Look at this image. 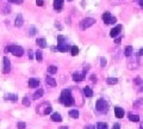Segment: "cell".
Returning a JSON list of instances; mask_svg holds the SVG:
<instances>
[{
	"instance_id": "obj_10",
	"label": "cell",
	"mask_w": 143,
	"mask_h": 129,
	"mask_svg": "<svg viewBox=\"0 0 143 129\" xmlns=\"http://www.w3.org/2000/svg\"><path fill=\"white\" fill-rule=\"evenodd\" d=\"M63 0H54V8L56 11H60V10H62L63 7Z\"/></svg>"
},
{
	"instance_id": "obj_33",
	"label": "cell",
	"mask_w": 143,
	"mask_h": 129,
	"mask_svg": "<svg viewBox=\"0 0 143 129\" xmlns=\"http://www.w3.org/2000/svg\"><path fill=\"white\" fill-rule=\"evenodd\" d=\"M35 33H36V29H35V28H31V29H30L29 35H30V36H34Z\"/></svg>"
},
{
	"instance_id": "obj_38",
	"label": "cell",
	"mask_w": 143,
	"mask_h": 129,
	"mask_svg": "<svg viewBox=\"0 0 143 129\" xmlns=\"http://www.w3.org/2000/svg\"><path fill=\"white\" fill-rule=\"evenodd\" d=\"M91 80H92L93 83H96V81H97V77H96V75L93 74V75H92V77H91Z\"/></svg>"
},
{
	"instance_id": "obj_37",
	"label": "cell",
	"mask_w": 143,
	"mask_h": 129,
	"mask_svg": "<svg viewBox=\"0 0 143 129\" xmlns=\"http://www.w3.org/2000/svg\"><path fill=\"white\" fill-rule=\"evenodd\" d=\"M121 128V124L119 123H114L113 125H112V129H119Z\"/></svg>"
},
{
	"instance_id": "obj_43",
	"label": "cell",
	"mask_w": 143,
	"mask_h": 129,
	"mask_svg": "<svg viewBox=\"0 0 143 129\" xmlns=\"http://www.w3.org/2000/svg\"><path fill=\"white\" fill-rule=\"evenodd\" d=\"M138 3H139V6L143 8V0H138Z\"/></svg>"
},
{
	"instance_id": "obj_27",
	"label": "cell",
	"mask_w": 143,
	"mask_h": 129,
	"mask_svg": "<svg viewBox=\"0 0 143 129\" xmlns=\"http://www.w3.org/2000/svg\"><path fill=\"white\" fill-rule=\"evenodd\" d=\"M117 83H118V79H116V78H109L107 79V84L109 85H116Z\"/></svg>"
},
{
	"instance_id": "obj_29",
	"label": "cell",
	"mask_w": 143,
	"mask_h": 129,
	"mask_svg": "<svg viewBox=\"0 0 143 129\" xmlns=\"http://www.w3.org/2000/svg\"><path fill=\"white\" fill-rule=\"evenodd\" d=\"M36 60H37L38 62H41V61L43 60V55H42V53H41L39 50H38L37 53H36Z\"/></svg>"
},
{
	"instance_id": "obj_45",
	"label": "cell",
	"mask_w": 143,
	"mask_h": 129,
	"mask_svg": "<svg viewBox=\"0 0 143 129\" xmlns=\"http://www.w3.org/2000/svg\"><path fill=\"white\" fill-rule=\"evenodd\" d=\"M141 129H143V125H142V128H141Z\"/></svg>"
},
{
	"instance_id": "obj_12",
	"label": "cell",
	"mask_w": 143,
	"mask_h": 129,
	"mask_svg": "<svg viewBox=\"0 0 143 129\" xmlns=\"http://www.w3.org/2000/svg\"><path fill=\"white\" fill-rule=\"evenodd\" d=\"M114 114H116V117L122 118L124 116V110L122 108H119V106H114Z\"/></svg>"
},
{
	"instance_id": "obj_32",
	"label": "cell",
	"mask_w": 143,
	"mask_h": 129,
	"mask_svg": "<svg viewBox=\"0 0 143 129\" xmlns=\"http://www.w3.org/2000/svg\"><path fill=\"white\" fill-rule=\"evenodd\" d=\"M100 65H101V67H104L106 65V59L105 58H101L100 59Z\"/></svg>"
},
{
	"instance_id": "obj_14",
	"label": "cell",
	"mask_w": 143,
	"mask_h": 129,
	"mask_svg": "<svg viewBox=\"0 0 143 129\" xmlns=\"http://www.w3.org/2000/svg\"><path fill=\"white\" fill-rule=\"evenodd\" d=\"M23 23H24V21H23V16H21V14H18V16L16 17L14 25H16L17 28H19V26H21V25H23Z\"/></svg>"
},
{
	"instance_id": "obj_15",
	"label": "cell",
	"mask_w": 143,
	"mask_h": 129,
	"mask_svg": "<svg viewBox=\"0 0 143 129\" xmlns=\"http://www.w3.org/2000/svg\"><path fill=\"white\" fill-rule=\"evenodd\" d=\"M45 81H46V84H48V85H50V86H53V87H55V86H56V80H55L53 77H46Z\"/></svg>"
},
{
	"instance_id": "obj_35",
	"label": "cell",
	"mask_w": 143,
	"mask_h": 129,
	"mask_svg": "<svg viewBox=\"0 0 143 129\" xmlns=\"http://www.w3.org/2000/svg\"><path fill=\"white\" fill-rule=\"evenodd\" d=\"M43 4H44L43 0H36V5H37V6H43Z\"/></svg>"
},
{
	"instance_id": "obj_11",
	"label": "cell",
	"mask_w": 143,
	"mask_h": 129,
	"mask_svg": "<svg viewBox=\"0 0 143 129\" xmlns=\"http://www.w3.org/2000/svg\"><path fill=\"white\" fill-rule=\"evenodd\" d=\"M70 48H72V47L68 46V43H62V44H57V50L62 51V53H64V51L69 50Z\"/></svg>"
},
{
	"instance_id": "obj_42",
	"label": "cell",
	"mask_w": 143,
	"mask_h": 129,
	"mask_svg": "<svg viewBox=\"0 0 143 129\" xmlns=\"http://www.w3.org/2000/svg\"><path fill=\"white\" fill-rule=\"evenodd\" d=\"M121 41H122V40H121V38H116V40H114V42H116V43H121Z\"/></svg>"
},
{
	"instance_id": "obj_16",
	"label": "cell",
	"mask_w": 143,
	"mask_h": 129,
	"mask_svg": "<svg viewBox=\"0 0 143 129\" xmlns=\"http://www.w3.org/2000/svg\"><path fill=\"white\" fill-rule=\"evenodd\" d=\"M84 95H85L86 97H93V91H92V88L88 87V86L84 87Z\"/></svg>"
},
{
	"instance_id": "obj_3",
	"label": "cell",
	"mask_w": 143,
	"mask_h": 129,
	"mask_svg": "<svg viewBox=\"0 0 143 129\" xmlns=\"http://www.w3.org/2000/svg\"><path fill=\"white\" fill-rule=\"evenodd\" d=\"M96 109L99 113H107L109 110V104L105 102V99H98L97 104H96Z\"/></svg>"
},
{
	"instance_id": "obj_17",
	"label": "cell",
	"mask_w": 143,
	"mask_h": 129,
	"mask_svg": "<svg viewBox=\"0 0 143 129\" xmlns=\"http://www.w3.org/2000/svg\"><path fill=\"white\" fill-rule=\"evenodd\" d=\"M51 121H54V122H61L62 121V117H61V115L57 113H55L51 115Z\"/></svg>"
},
{
	"instance_id": "obj_5",
	"label": "cell",
	"mask_w": 143,
	"mask_h": 129,
	"mask_svg": "<svg viewBox=\"0 0 143 129\" xmlns=\"http://www.w3.org/2000/svg\"><path fill=\"white\" fill-rule=\"evenodd\" d=\"M103 21H104L105 24H114L116 23V18L111 16L110 12H105L103 14Z\"/></svg>"
},
{
	"instance_id": "obj_36",
	"label": "cell",
	"mask_w": 143,
	"mask_h": 129,
	"mask_svg": "<svg viewBox=\"0 0 143 129\" xmlns=\"http://www.w3.org/2000/svg\"><path fill=\"white\" fill-rule=\"evenodd\" d=\"M135 84H137V85L142 84V80H141V78H139V77H137V78L135 79Z\"/></svg>"
},
{
	"instance_id": "obj_23",
	"label": "cell",
	"mask_w": 143,
	"mask_h": 129,
	"mask_svg": "<svg viewBox=\"0 0 143 129\" xmlns=\"http://www.w3.org/2000/svg\"><path fill=\"white\" fill-rule=\"evenodd\" d=\"M70 54L73 55V56H76V55L79 54V48H78L76 46H73L70 48Z\"/></svg>"
},
{
	"instance_id": "obj_6",
	"label": "cell",
	"mask_w": 143,
	"mask_h": 129,
	"mask_svg": "<svg viewBox=\"0 0 143 129\" xmlns=\"http://www.w3.org/2000/svg\"><path fill=\"white\" fill-rule=\"evenodd\" d=\"M86 73H87V69H84V71L81 72H75L74 74H73V80L74 81H82L85 78V75H86Z\"/></svg>"
},
{
	"instance_id": "obj_40",
	"label": "cell",
	"mask_w": 143,
	"mask_h": 129,
	"mask_svg": "<svg viewBox=\"0 0 143 129\" xmlns=\"http://www.w3.org/2000/svg\"><path fill=\"white\" fill-rule=\"evenodd\" d=\"M28 55H29V59L34 58V55H32V51H31V50H29V54H28Z\"/></svg>"
},
{
	"instance_id": "obj_31",
	"label": "cell",
	"mask_w": 143,
	"mask_h": 129,
	"mask_svg": "<svg viewBox=\"0 0 143 129\" xmlns=\"http://www.w3.org/2000/svg\"><path fill=\"white\" fill-rule=\"evenodd\" d=\"M25 127H26V124L24 122H18V124H17L18 129H25Z\"/></svg>"
},
{
	"instance_id": "obj_34",
	"label": "cell",
	"mask_w": 143,
	"mask_h": 129,
	"mask_svg": "<svg viewBox=\"0 0 143 129\" xmlns=\"http://www.w3.org/2000/svg\"><path fill=\"white\" fill-rule=\"evenodd\" d=\"M10 3H13V4H21L23 0H9Z\"/></svg>"
},
{
	"instance_id": "obj_2",
	"label": "cell",
	"mask_w": 143,
	"mask_h": 129,
	"mask_svg": "<svg viewBox=\"0 0 143 129\" xmlns=\"http://www.w3.org/2000/svg\"><path fill=\"white\" fill-rule=\"evenodd\" d=\"M37 113L41 115H48L51 113V105L50 103H42V104L37 106Z\"/></svg>"
},
{
	"instance_id": "obj_24",
	"label": "cell",
	"mask_w": 143,
	"mask_h": 129,
	"mask_svg": "<svg viewBox=\"0 0 143 129\" xmlns=\"http://www.w3.org/2000/svg\"><path fill=\"white\" fill-rule=\"evenodd\" d=\"M69 116H70L72 118H78V117H79V111H78V110H70V111H69Z\"/></svg>"
},
{
	"instance_id": "obj_25",
	"label": "cell",
	"mask_w": 143,
	"mask_h": 129,
	"mask_svg": "<svg viewBox=\"0 0 143 129\" xmlns=\"http://www.w3.org/2000/svg\"><path fill=\"white\" fill-rule=\"evenodd\" d=\"M48 72H49L50 74H55V73H57V67L56 66H49L48 67Z\"/></svg>"
},
{
	"instance_id": "obj_9",
	"label": "cell",
	"mask_w": 143,
	"mask_h": 129,
	"mask_svg": "<svg viewBox=\"0 0 143 129\" xmlns=\"http://www.w3.org/2000/svg\"><path fill=\"white\" fill-rule=\"evenodd\" d=\"M121 30H122V25H116L113 29L111 30V32H110V36L111 37H116V36H118L119 35V32H121Z\"/></svg>"
},
{
	"instance_id": "obj_1",
	"label": "cell",
	"mask_w": 143,
	"mask_h": 129,
	"mask_svg": "<svg viewBox=\"0 0 143 129\" xmlns=\"http://www.w3.org/2000/svg\"><path fill=\"white\" fill-rule=\"evenodd\" d=\"M60 102H61L63 105H66V106H72V105L75 104V99L73 98V96H72V93L69 90L62 91L61 97H60Z\"/></svg>"
},
{
	"instance_id": "obj_18",
	"label": "cell",
	"mask_w": 143,
	"mask_h": 129,
	"mask_svg": "<svg viewBox=\"0 0 143 129\" xmlns=\"http://www.w3.org/2000/svg\"><path fill=\"white\" fill-rule=\"evenodd\" d=\"M36 43H37V46L41 47V48H45L46 47V42L44 38H38L37 41H36Z\"/></svg>"
},
{
	"instance_id": "obj_22",
	"label": "cell",
	"mask_w": 143,
	"mask_h": 129,
	"mask_svg": "<svg viewBox=\"0 0 143 129\" xmlns=\"http://www.w3.org/2000/svg\"><path fill=\"white\" fill-rule=\"evenodd\" d=\"M17 98L18 97L16 96V95H6L5 96V99H7V100H12V102H17Z\"/></svg>"
},
{
	"instance_id": "obj_28",
	"label": "cell",
	"mask_w": 143,
	"mask_h": 129,
	"mask_svg": "<svg viewBox=\"0 0 143 129\" xmlns=\"http://www.w3.org/2000/svg\"><path fill=\"white\" fill-rule=\"evenodd\" d=\"M57 41H59V44H62V43H67V40L64 36H57Z\"/></svg>"
},
{
	"instance_id": "obj_7",
	"label": "cell",
	"mask_w": 143,
	"mask_h": 129,
	"mask_svg": "<svg viewBox=\"0 0 143 129\" xmlns=\"http://www.w3.org/2000/svg\"><path fill=\"white\" fill-rule=\"evenodd\" d=\"M11 53L14 56H21V55L24 54V50L19 46H11Z\"/></svg>"
},
{
	"instance_id": "obj_46",
	"label": "cell",
	"mask_w": 143,
	"mask_h": 129,
	"mask_svg": "<svg viewBox=\"0 0 143 129\" xmlns=\"http://www.w3.org/2000/svg\"><path fill=\"white\" fill-rule=\"evenodd\" d=\"M142 49H143V48H142Z\"/></svg>"
},
{
	"instance_id": "obj_4",
	"label": "cell",
	"mask_w": 143,
	"mask_h": 129,
	"mask_svg": "<svg viewBox=\"0 0 143 129\" xmlns=\"http://www.w3.org/2000/svg\"><path fill=\"white\" fill-rule=\"evenodd\" d=\"M94 23H96V19H94V18H91V17H88V18H85V19H82V21L80 22V28L82 30L88 29L89 26H92Z\"/></svg>"
},
{
	"instance_id": "obj_21",
	"label": "cell",
	"mask_w": 143,
	"mask_h": 129,
	"mask_svg": "<svg viewBox=\"0 0 143 129\" xmlns=\"http://www.w3.org/2000/svg\"><path fill=\"white\" fill-rule=\"evenodd\" d=\"M43 96V90L42 88H39L38 91H36L34 93V99H38V98H41Z\"/></svg>"
},
{
	"instance_id": "obj_13",
	"label": "cell",
	"mask_w": 143,
	"mask_h": 129,
	"mask_svg": "<svg viewBox=\"0 0 143 129\" xmlns=\"http://www.w3.org/2000/svg\"><path fill=\"white\" fill-rule=\"evenodd\" d=\"M39 85V80L36 79V78H32V79H29V86L30 87H38Z\"/></svg>"
},
{
	"instance_id": "obj_26",
	"label": "cell",
	"mask_w": 143,
	"mask_h": 129,
	"mask_svg": "<svg viewBox=\"0 0 143 129\" xmlns=\"http://www.w3.org/2000/svg\"><path fill=\"white\" fill-rule=\"evenodd\" d=\"M97 129H107V124L104 122H98L97 123Z\"/></svg>"
},
{
	"instance_id": "obj_8",
	"label": "cell",
	"mask_w": 143,
	"mask_h": 129,
	"mask_svg": "<svg viewBox=\"0 0 143 129\" xmlns=\"http://www.w3.org/2000/svg\"><path fill=\"white\" fill-rule=\"evenodd\" d=\"M10 68H11L10 59L5 56V58H4V69H3V73H5V74H7V73L10 72Z\"/></svg>"
},
{
	"instance_id": "obj_44",
	"label": "cell",
	"mask_w": 143,
	"mask_h": 129,
	"mask_svg": "<svg viewBox=\"0 0 143 129\" xmlns=\"http://www.w3.org/2000/svg\"><path fill=\"white\" fill-rule=\"evenodd\" d=\"M60 129H68V128H67V127H61Z\"/></svg>"
},
{
	"instance_id": "obj_19",
	"label": "cell",
	"mask_w": 143,
	"mask_h": 129,
	"mask_svg": "<svg viewBox=\"0 0 143 129\" xmlns=\"http://www.w3.org/2000/svg\"><path fill=\"white\" fill-rule=\"evenodd\" d=\"M128 117H129V120H130L131 122H138L139 121V116H138V115L129 114V115H128Z\"/></svg>"
},
{
	"instance_id": "obj_41",
	"label": "cell",
	"mask_w": 143,
	"mask_h": 129,
	"mask_svg": "<svg viewBox=\"0 0 143 129\" xmlns=\"http://www.w3.org/2000/svg\"><path fill=\"white\" fill-rule=\"evenodd\" d=\"M85 129H94L93 125H87V127H85Z\"/></svg>"
},
{
	"instance_id": "obj_30",
	"label": "cell",
	"mask_w": 143,
	"mask_h": 129,
	"mask_svg": "<svg viewBox=\"0 0 143 129\" xmlns=\"http://www.w3.org/2000/svg\"><path fill=\"white\" fill-rule=\"evenodd\" d=\"M23 104L25 105V106H29V105L31 104V102L29 100V98H28V97H24V98H23Z\"/></svg>"
},
{
	"instance_id": "obj_39",
	"label": "cell",
	"mask_w": 143,
	"mask_h": 129,
	"mask_svg": "<svg viewBox=\"0 0 143 129\" xmlns=\"http://www.w3.org/2000/svg\"><path fill=\"white\" fill-rule=\"evenodd\" d=\"M9 51H11V46L6 47V48H5V53H9Z\"/></svg>"
},
{
	"instance_id": "obj_20",
	"label": "cell",
	"mask_w": 143,
	"mask_h": 129,
	"mask_svg": "<svg viewBox=\"0 0 143 129\" xmlns=\"http://www.w3.org/2000/svg\"><path fill=\"white\" fill-rule=\"evenodd\" d=\"M124 54H125L126 58H130L131 55H132V48L130 46H128L125 48V51H124Z\"/></svg>"
}]
</instances>
